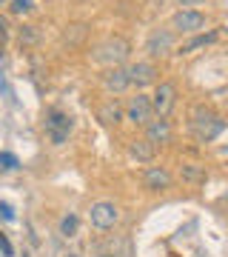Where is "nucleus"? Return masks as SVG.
Segmentation results:
<instances>
[{
    "mask_svg": "<svg viewBox=\"0 0 228 257\" xmlns=\"http://www.w3.org/2000/svg\"><path fill=\"white\" fill-rule=\"evenodd\" d=\"M0 214H3V220H15V209L9 203H0Z\"/></svg>",
    "mask_w": 228,
    "mask_h": 257,
    "instance_id": "412c9836",
    "label": "nucleus"
},
{
    "mask_svg": "<svg viewBox=\"0 0 228 257\" xmlns=\"http://www.w3.org/2000/svg\"><path fill=\"white\" fill-rule=\"evenodd\" d=\"M180 6H197V3H202V0H177Z\"/></svg>",
    "mask_w": 228,
    "mask_h": 257,
    "instance_id": "4be33fe9",
    "label": "nucleus"
},
{
    "mask_svg": "<svg viewBox=\"0 0 228 257\" xmlns=\"http://www.w3.org/2000/svg\"><path fill=\"white\" fill-rule=\"evenodd\" d=\"M143 186H146L148 192H163L171 186V175H168V169L163 166H148L146 172H143Z\"/></svg>",
    "mask_w": 228,
    "mask_h": 257,
    "instance_id": "9b49d317",
    "label": "nucleus"
},
{
    "mask_svg": "<svg viewBox=\"0 0 228 257\" xmlns=\"http://www.w3.org/2000/svg\"><path fill=\"white\" fill-rule=\"evenodd\" d=\"M154 149L148 140H131V146H128V155L134 157V160H143V163H148L151 157H154Z\"/></svg>",
    "mask_w": 228,
    "mask_h": 257,
    "instance_id": "4468645a",
    "label": "nucleus"
},
{
    "mask_svg": "<svg viewBox=\"0 0 228 257\" xmlns=\"http://www.w3.org/2000/svg\"><path fill=\"white\" fill-rule=\"evenodd\" d=\"M97 117H100L106 126H117L120 120H123V109H120L117 100H106L100 106V111H97Z\"/></svg>",
    "mask_w": 228,
    "mask_h": 257,
    "instance_id": "ddd939ff",
    "label": "nucleus"
},
{
    "mask_svg": "<svg viewBox=\"0 0 228 257\" xmlns=\"http://www.w3.org/2000/svg\"><path fill=\"white\" fill-rule=\"evenodd\" d=\"M200 29H205V15L194 9H180L171 18V32L174 35H197Z\"/></svg>",
    "mask_w": 228,
    "mask_h": 257,
    "instance_id": "39448f33",
    "label": "nucleus"
},
{
    "mask_svg": "<svg viewBox=\"0 0 228 257\" xmlns=\"http://www.w3.org/2000/svg\"><path fill=\"white\" fill-rule=\"evenodd\" d=\"M146 140L151 146H165V143H171V123L165 117H154L146 126Z\"/></svg>",
    "mask_w": 228,
    "mask_h": 257,
    "instance_id": "9d476101",
    "label": "nucleus"
},
{
    "mask_svg": "<svg viewBox=\"0 0 228 257\" xmlns=\"http://www.w3.org/2000/svg\"><path fill=\"white\" fill-rule=\"evenodd\" d=\"M126 72H128V80H131V86H137V89H143V86H148V83L157 80V66L148 63V60L131 63Z\"/></svg>",
    "mask_w": 228,
    "mask_h": 257,
    "instance_id": "1a4fd4ad",
    "label": "nucleus"
},
{
    "mask_svg": "<svg viewBox=\"0 0 228 257\" xmlns=\"http://www.w3.org/2000/svg\"><path fill=\"white\" fill-rule=\"evenodd\" d=\"M126 117L137 126H148L154 120V109H151V97L148 94H137L126 103Z\"/></svg>",
    "mask_w": 228,
    "mask_h": 257,
    "instance_id": "0eeeda50",
    "label": "nucleus"
},
{
    "mask_svg": "<svg viewBox=\"0 0 228 257\" xmlns=\"http://www.w3.org/2000/svg\"><path fill=\"white\" fill-rule=\"evenodd\" d=\"M174 40H177V35L171 29H154L146 40V52L151 57H165L168 52H174Z\"/></svg>",
    "mask_w": 228,
    "mask_h": 257,
    "instance_id": "6e6552de",
    "label": "nucleus"
},
{
    "mask_svg": "<svg viewBox=\"0 0 228 257\" xmlns=\"http://www.w3.org/2000/svg\"><path fill=\"white\" fill-rule=\"evenodd\" d=\"M32 9V0H12V12L15 15H26Z\"/></svg>",
    "mask_w": 228,
    "mask_h": 257,
    "instance_id": "6ab92c4d",
    "label": "nucleus"
},
{
    "mask_svg": "<svg viewBox=\"0 0 228 257\" xmlns=\"http://www.w3.org/2000/svg\"><path fill=\"white\" fill-rule=\"evenodd\" d=\"M89 220H91V226H94L97 231H109V229L117 226L120 209L114 206V203H109V200H100V203H94V206H91Z\"/></svg>",
    "mask_w": 228,
    "mask_h": 257,
    "instance_id": "7ed1b4c3",
    "label": "nucleus"
},
{
    "mask_svg": "<svg viewBox=\"0 0 228 257\" xmlns=\"http://www.w3.org/2000/svg\"><path fill=\"white\" fill-rule=\"evenodd\" d=\"M214 40H217V32L197 35V37H191L188 43H182V46H180V55H191V52H197V49H202V46H208V43H214Z\"/></svg>",
    "mask_w": 228,
    "mask_h": 257,
    "instance_id": "2eb2a0df",
    "label": "nucleus"
},
{
    "mask_svg": "<svg viewBox=\"0 0 228 257\" xmlns=\"http://www.w3.org/2000/svg\"><path fill=\"white\" fill-rule=\"evenodd\" d=\"M0 166H3V169H9V172H15V169H18V157L15 155H9V152H0Z\"/></svg>",
    "mask_w": 228,
    "mask_h": 257,
    "instance_id": "a211bd4d",
    "label": "nucleus"
},
{
    "mask_svg": "<svg viewBox=\"0 0 228 257\" xmlns=\"http://www.w3.org/2000/svg\"><path fill=\"white\" fill-rule=\"evenodd\" d=\"M128 52H131V43L126 37H109V40H103L100 46L94 49V63L114 69V66H120L128 57Z\"/></svg>",
    "mask_w": 228,
    "mask_h": 257,
    "instance_id": "f03ea898",
    "label": "nucleus"
},
{
    "mask_svg": "<svg viewBox=\"0 0 228 257\" xmlns=\"http://www.w3.org/2000/svg\"><path fill=\"white\" fill-rule=\"evenodd\" d=\"M77 226H80L77 223V214H66L63 220H60V234L63 237H74L77 234Z\"/></svg>",
    "mask_w": 228,
    "mask_h": 257,
    "instance_id": "f3484780",
    "label": "nucleus"
},
{
    "mask_svg": "<svg viewBox=\"0 0 228 257\" xmlns=\"http://www.w3.org/2000/svg\"><path fill=\"white\" fill-rule=\"evenodd\" d=\"M69 257H77V254H69Z\"/></svg>",
    "mask_w": 228,
    "mask_h": 257,
    "instance_id": "b1692460",
    "label": "nucleus"
},
{
    "mask_svg": "<svg viewBox=\"0 0 228 257\" xmlns=\"http://www.w3.org/2000/svg\"><path fill=\"white\" fill-rule=\"evenodd\" d=\"M0 248H3V254H6V257L15 254V248H12V243L6 240V234H3V231H0Z\"/></svg>",
    "mask_w": 228,
    "mask_h": 257,
    "instance_id": "aec40b11",
    "label": "nucleus"
},
{
    "mask_svg": "<svg viewBox=\"0 0 228 257\" xmlns=\"http://www.w3.org/2000/svg\"><path fill=\"white\" fill-rule=\"evenodd\" d=\"M182 180L185 183H191V186H197V183H205V166H197V163H185L182 166Z\"/></svg>",
    "mask_w": 228,
    "mask_h": 257,
    "instance_id": "dca6fc26",
    "label": "nucleus"
},
{
    "mask_svg": "<svg viewBox=\"0 0 228 257\" xmlns=\"http://www.w3.org/2000/svg\"><path fill=\"white\" fill-rule=\"evenodd\" d=\"M103 86H106V92H111V94L126 92L128 86H131V80H128V72L123 69V66L106 69V74H103Z\"/></svg>",
    "mask_w": 228,
    "mask_h": 257,
    "instance_id": "f8f14e48",
    "label": "nucleus"
},
{
    "mask_svg": "<svg viewBox=\"0 0 228 257\" xmlns=\"http://www.w3.org/2000/svg\"><path fill=\"white\" fill-rule=\"evenodd\" d=\"M222 128H225L222 117L214 114L211 109H205V106H194L191 109V132H194V138L200 140V143H211Z\"/></svg>",
    "mask_w": 228,
    "mask_h": 257,
    "instance_id": "f257e3e1",
    "label": "nucleus"
},
{
    "mask_svg": "<svg viewBox=\"0 0 228 257\" xmlns=\"http://www.w3.org/2000/svg\"><path fill=\"white\" fill-rule=\"evenodd\" d=\"M222 200H225V206H228V194H225V197H222Z\"/></svg>",
    "mask_w": 228,
    "mask_h": 257,
    "instance_id": "5701e85b",
    "label": "nucleus"
},
{
    "mask_svg": "<svg viewBox=\"0 0 228 257\" xmlns=\"http://www.w3.org/2000/svg\"><path fill=\"white\" fill-rule=\"evenodd\" d=\"M69 132H72V114H66V111H60V109L49 111V117H46V135H49V140H52L55 146L66 143Z\"/></svg>",
    "mask_w": 228,
    "mask_h": 257,
    "instance_id": "20e7f679",
    "label": "nucleus"
},
{
    "mask_svg": "<svg viewBox=\"0 0 228 257\" xmlns=\"http://www.w3.org/2000/svg\"><path fill=\"white\" fill-rule=\"evenodd\" d=\"M177 106V89L174 83H157L154 94H151V109H154L157 117H168Z\"/></svg>",
    "mask_w": 228,
    "mask_h": 257,
    "instance_id": "423d86ee",
    "label": "nucleus"
}]
</instances>
